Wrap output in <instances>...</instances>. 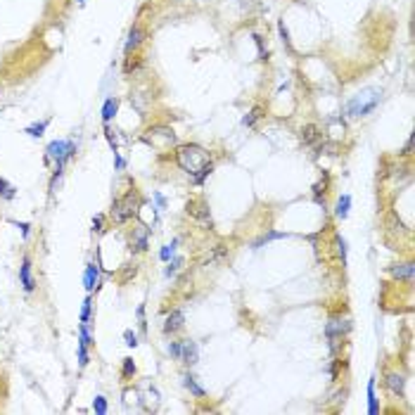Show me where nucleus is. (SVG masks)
Returning a JSON list of instances; mask_svg holds the SVG:
<instances>
[{
    "mask_svg": "<svg viewBox=\"0 0 415 415\" xmlns=\"http://www.w3.org/2000/svg\"><path fill=\"white\" fill-rule=\"evenodd\" d=\"M176 161H178V166L187 173V176L195 178V176L202 171V166H207L211 159H209V152L202 145H192V143H190V145L176 147Z\"/></svg>",
    "mask_w": 415,
    "mask_h": 415,
    "instance_id": "obj_1",
    "label": "nucleus"
},
{
    "mask_svg": "<svg viewBox=\"0 0 415 415\" xmlns=\"http://www.w3.org/2000/svg\"><path fill=\"white\" fill-rule=\"evenodd\" d=\"M143 204L140 200V192L135 187H131L124 197H117V200L112 202V209H109V218L114 226H124L133 218V216L138 214V207Z\"/></svg>",
    "mask_w": 415,
    "mask_h": 415,
    "instance_id": "obj_2",
    "label": "nucleus"
},
{
    "mask_svg": "<svg viewBox=\"0 0 415 415\" xmlns=\"http://www.w3.org/2000/svg\"><path fill=\"white\" fill-rule=\"evenodd\" d=\"M380 100H382V90L368 88V90H363V93H358L353 100H349L346 112H349V117H353V119L366 117V114H370V112L380 104Z\"/></svg>",
    "mask_w": 415,
    "mask_h": 415,
    "instance_id": "obj_3",
    "label": "nucleus"
},
{
    "mask_svg": "<svg viewBox=\"0 0 415 415\" xmlns=\"http://www.w3.org/2000/svg\"><path fill=\"white\" fill-rule=\"evenodd\" d=\"M143 140L152 147H171V145H176V133H173L171 126L157 124V126H150V128H147Z\"/></svg>",
    "mask_w": 415,
    "mask_h": 415,
    "instance_id": "obj_4",
    "label": "nucleus"
},
{
    "mask_svg": "<svg viewBox=\"0 0 415 415\" xmlns=\"http://www.w3.org/2000/svg\"><path fill=\"white\" fill-rule=\"evenodd\" d=\"M349 330H351L349 318H342V316H330V320H327V325H325V337H327V342H330L332 351H335L339 342L349 335Z\"/></svg>",
    "mask_w": 415,
    "mask_h": 415,
    "instance_id": "obj_5",
    "label": "nucleus"
},
{
    "mask_svg": "<svg viewBox=\"0 0 415 415\" xmlns=\"http://www.w3.org/2000/svg\"><path fill=\"white\" fill-rule=\"evenodd\" d=\"M187 216H192L197 223H211V211H209V204L204 200H190L187 202Z\"/></svg>",
    "mask_w": 415,
    "mask_h": 415,
    "instance_id": "obj_6",
    "label": "nucleus"
},
{
    "mask_svg": "<svg viewBox=\"0 0 415 415\" xmlns=\"http://www.w3.org/2000/svg\"><path fill=\"white\" fill-rule=\"evenodd\" d=\"M19 285L24 287V292H26V294H31V292L36 290V280H34V273H31V256H29V254H24V259H21Z\"/></svg>",
    "mask_w": 415,
    "mask_h": 415,
    "instance_id": "obj_7",
    "label": "nucleus"
},
{
    "mask_svg": "<svg viewBox=\"0 0 415 415\" xmlns=\"http://www.w3.org/2000/svg\"><path fill=\"white\" fill-rule=\"evenodd\" d=\"M384 387H387L389 394L403 399V394H406V377L401 373H387L384 375Z\"/></svg>",
    "mask_w": 415,
    "mask_h": 415,
    "instance_id": "obj_8",
    "label": "nucleus"
},
{
    "mask_svg": "<svg viewBox=\"0 0 415 415\" xmlns=\"http://www.w3.org/2000/svg\"><path fill=\"white\" fill-rule=\"evenodd\" d=\"M413 270H415L413 261H403V263L389 266V275L394 278V280H399V283H413Z\"/></svg>",
    "mask_w": 415,
    "mask_h": 415,
    "instance_id": "obj_9",
    "label": "nucleus"
},
{
    "mask_svg": "<svg viewBox=\"0 0 415 415\" xmlns=\"http://www.w3.org/2000/svg\"><path fill=\"white\" fill-rule=\"evenodd\" d=\"M83 287H86V292L88 294H93V292L100 287V266L97 263H86V273H83Z\"/></svg>",
    "mask_w": 415,
    "mask_h": 415,
    "instance_id": "obj_10",
    "label": "nucleus"
},
{
    "mask_svg": "<svg viewBox=\"0 0 415 415\" xmlns=\"http://www.w3.org/2000/svg\"><path fill=\"white\" fill-rule=\"evenodd\" d=\"M180 361L185 366H195L200 361V346H197V342H192V339L180 342Z\"/></svg>",
    "mask_w": 415,
    "mask_h": 415,
    "instance_id": "obj_11",
    "label": "nucleus"
},
{
    "mask_svg": "<svg viewBox=\"0 0 415 415\" xmlns=\"http://www.w3.org/2000/svg\"><path fill=\"white\" fill-rule=\"evenodd\" d=\"M147 247H150V228H135L133 230V235H131V249L135 252V254H143V252H147Z\"/></svg>",
    "mask_w": 415,
    "mask_h": 415,
    "instance_id": "obj_12",
    "label": "nucleus"
},
{
    "mask_svg": "<svg viewBox=\"0 0 415 415\" xmlns=\"http://www.w3.org/2000/svg\"><path fill=\"white\" fill-rule=\"evenodd\" d=\"M185 327V313L180 309H173L169 316H166V323H164V332L166 335H176Z\"/></svg>",
    "mask_w": 415,
    "mask_h": 415,
    "instance_id": "obj_13",
    "label": "nucleus"
},
{
    "mask_svg": "<svg viewBox=\"0 0 415 415\" xmlns=\"http://www.w3.org/2000/svg\"><path fill=\"white\" fill-rule=\"evenodd\" d=\"M143 41H145V29L143 26H135L128 31V38H126V45H124V52L126 55H131V52H135V50L143 45Z\"/></svg>",
    "mask_w": 415,
    "mask_h": 415,
    "instance_id": "obj_14",
    "label": "nucleus"
},
{
    "mask_svg": "<svg viewBox=\"0 0 415 415\" xmlns=\"http://www.w3.org/2000/svg\"><path fill=\"white\" fill-rule=\"evenodd\" d=\"M384 228H387L389 235H406V233H408L406 226L401 223V218H399L394 211H389V214L384 216Z\"/></svg>",
    "mask_w": 415,
    "mask_h": 415,
    "instance_id": "obj_15",
    "label": "nucleus"
},
{
    "mask_svg": "<svg viewBox=\"0 0 415 415\" xmlns=\"http://www.w3.org/2000/svg\"><path fill=\"white\" fill-rule=\"evenodd\" d=\"M299 138H301V143H304L306 147L309 145H313L316 140H320L323 138V133H320V128L316 124H306L301 131H299Z\"/></svg>",
    "mask_w": 415,
    "mask_h": 415,
    "instance_id": "obj_16",
    "label": "nucleus"
},
{
    "mask_svg": "<svg viewBox=\"0 0 415 415\" xmlns=\"http://www.w3.org/2000/svg\"><path fill=\"white\" fill-rule=\"evenodd\" d=\"M226 259H228V249L223 247V244H216V247L207 254V259L202 261V266H214V263H223Z\"/></svg>",
    "mask_w": 415,
    "mask_h": 415,
    "instance_id": "obj_17",
    "label": "nucleus"
},
{
    "mask_svg": "<svg viewBox=\"0 0 415 415\" xmlns=\"http://www.w3.org/2000/svg\"><path fill=\"white\" fill-rule=\"evenodd\" d=\"M117 109H119V100L117 97H107L102 104V121L104 124H109L112 119L117 117Z\"/></svg>",
    "mask_w": 415,
    "mask_h": 415,
    "instance_id": "obj_18",
    "label": "nucleus"
},
{
    "mask_svg": "<svg viewBox=\"0 0 415 415\" xmlns=\"http://www.w3.org/2000/svg\"><path fill=\"white\" fill-rule=\"evenodd\" d=\"M349 209H351V197H349V195H342L337 200V207H335V216H337L339 221H344L346 216H349Z\"/></svg>",
    "mask_w": 415,
    "mask_h": 415,
    "instance_id": "obj_19",
    "label": "nucleus"
},
{
    "mask_svg": "<svg viewBox=\"0 0 415 415\" xmlns=\"http://www.w3.org/2000/svg\"><path fill=\"white\" fill-rule=\"evenodd\" d=\"M368 413L377 415L380 413V406H377V396H375V380L368 382Z\"/></svg>",
    "mask_w": 415,
    "mask_h": 415,
    "instance_id": "obj_20",
    "label": "nucleus"
},
{
    "mask_svg": "<svg viewBox=\"0 0 415 415\" xmlns=\"http://www.w3.org/2000/svg\"><path fill=\"white\" fill-rule=\"evenodd\" d=\"M14 197H17V187H14L12 183H7L5 178H0V200L12 202Z\"/></svg>",
    "mask_w": 415,
    "mask_h": 415,
    "instance_id": "obj_21",
    "label": "nucleus"
},
{
    "mask_svg": "<svg viewBox=\"0 0 415 415\" xmlns=\"http://www.w3.org/2000/svg\"><path fill=\"white\" fill-rule=\"evenodd\" d=\"M124 71H126V76H135V74H140L143 71V62H140V57H128L124 64Z\"/></svg>",
    "mask_w": 415,
    "mask_h": 415,
    "instance_id": "obj_22",
    "label": "nucleus"
},
{
    "mask_svg": "<svg viewBox=\"0 0 415 415\" xmlns=\"http://www.w3.org/2000/svg\"><path fill=\"white\" fill-rule=\"evenodd\" d=\"M183 380H185V387L190 389V394H192V396H197V399H204V396H207V392L197 384V380H195L192 375H185Z\"/></svg>",
    "mask_w": 415,
    "mask_h": 415,
    "instance_id": "obj_23",
    "label": "nucleus"
},
{
    "mask_svg": "<svg viewBox=\"0 0 415 415\" xmlns=\"http://www.w3.org/2000/svg\"><path fill=\"white\" fill-rule=\"evenodd\" d=\"M78 320H81V323H88V325H90V320H93V299H90V294L83 299L81 316H78Z\"/></svg>",
    "mask_w": 415,
    "mask_h": 415,
    "instance_id": "obj_24",
    "label": "nucleus"
},
{
    "mask_svg": "<svg viewBox=\"0 0 415 415\" xmlns=\"http://www.w3.org/2000/svg\"><path fill=\"white\" fill-rule=\"evenodd\" d=\"M261 117H263V107L256 104V107H252V112H249L247 117H244V126H247V128H254L256 121H259Z\"/></svg>",
    "mask_w": 415,
    "mask_h": 415,
    "instance_id": "obj_25",
    "label": "nucleus"
},
{
    "mask_svg": "<svg viewBox=\"0 0 415 415\" xmlns=\"http://www.w3.org/2000/svg\"><path fill=\"white\" fill-rule=\"evenodd\" d=\"M78 342H81V344H86V346L95 344V342H93V335H90V325H88V323H81V325H78Z\"/></svg>",
    "mask_w": 415,
    "mask_h": 415,
    "instance_id": "obj_26",
    "label": "nucleus"
},
{
    "mask_svg": "<svg viewBox=\"0 0 415 415\" xmlns=\"http://www.w3.org/2000/svg\"><path fill=\"white\" fill-rule=\"evenodd\" d=\"M135 370H138V368H135V361H133L131 356H126V358L121 361V375H124L126 380H131L133 375H135Z\"/></svg>",
    "mask_w": 415,
    "mask_h": 415,
    "instance_id": "obj_27",
    "label": "nucleus"
},
{
    "mask_svg": "<svg viewBox=\"0 0 415 415\" xmlns=\"http://www.w3.org/2000/svg\"><path fill=\"white\" fill-rule=\"evenodd\" d=\"M48 119L45 121H41V124H31V126H26V133L31 135V138H41L43 133H45V128H48Z\"/></svg>",
    "mask_w": 415,
    "mask_h": 415,
    "instance_id": "obj_28",
    "label": "nucleus"
},
{
    "mask_svg": "<svg viewBox=\"0 0 415 415\" xmlns=\"http://www.w3.org/2000/svg\"><path fill=\"white\" fill-rule=\"evenodd\" d=\"M93 410H95L97 415H104L107 410H109V406H107V399H104L102 394H97L95 399H93Z\"/></svg>",
    "mask_w": 415,
    "mask_h": 415,
    "instance_id": "obj_29",
    "label": "nucleus"
},
{
    "mask_svg": "<svg viewBox=\"0 0 415 415\" xmlns=\"http://www.w3.org/2000/svg\"><path fill=\"white\" fill-rule=\"evenodd\" d=\"M183 263H185V259L183 256H176L173 261H169V268H166V275L171 278V275H176L180 268H183Z\"/></svg>",
    "mask_w": 415,
    "mask_h": 415,
    "instance_id": "obj_30",
    "label": "nucleus"
},
{
    "mask_svg": "<svg viewBox=\"0 0 415 415\" xmlns=\"http://www.w3.org/2000/svg\"><path fill=\"white\" fill-rule=\"evenodd\" d=\"M335 247H337V256L342 259V263H346V240L342 235H335Z\"/></svg>",
    "mask_w": 415,
    "mask_h": 415,
    "instance_id": "obj_31",
    "label": "nucleus"
},
{
    "mask_svg": "<svg viewBox=\"0 0 415 415\" xmlns=\"http://www.w3.org/2000/svg\"><path fill=\"white\" fill-rule=\"evenodd\" d=\"M176 244H178V240H173L171 244H164V247H161V252H159V259H161V261H166V263L171 261L173 252H176Z\"/></svg>",
    "mask_w": 415,
    "mask_h": 415,
    "instance_id": "obj_32",
    "label": "nucleus"
},
{
    "mask_svg": "<svg viewBox=\"0 0 415 415\" xmlns=\"http://www.w3.org/2000/svg\"><path fill=\"white\" fill-rule=\"evenodd\" d=\"M90 363V353H88V346L78 342V366L86 368Z\"/></svg>",
    "mask_w": 415,
    "mask_h": 415,
    "instance_id": "obj_33",
    "label": "nucleus"
},
{
    "mask_svg": "<svg viewBox=\"0 0 415 415\" xmlns=\"http://www.w3.org/2000/svg\"><path fill=\"white\" fill-rule=\"evenodd\" d=\"M320 154H337V143H332V140H325L318 150Z\"/></svg>",
    "mask_w": 415,
    "mask_h": 415,
    "instance_id": "obj_34",
    "label": "nucleus"
},
{
    "mask_svg": "<svg viewBox=\"0 0 415 415\" xmlns=\"http://www.w3.org/2000/svg\"><path fill=\"white\" fill-rule=\"evenodd\" d=\"M124 339H126V344L133 346V349H135V346L140 344V342H138V335H135L133 330H126V332H124Z\"/></svg>",
    "mask_w": 415,
    "mask_h": 415,
    "instance_id": "obj_35",
    "label": "nucleus"
},
{
    "mask_svg": "<svg viewBox=\"0 0 415 415\" xmlns=\"http://www.w3.org/2000/svg\"><path fill=\"white\" fill-rule=\"evenodd\" d=\"M14 223V226H17V228H21V237H24V240H26V237H29V233H31V223H24V221H12Z\"/></svg>",
    "mask_w": 415,
    "mask_h": 415,
    "instance_id": "obj_36",
    "label": "nucleus"
},
{
    "mask_svg": "<svg viewBox=\"0 0 415 415\" xmlns=\"http://www.w3.org/2000/svg\"><path fill=\"white\" fill-rule=\"evenodd\" d=\"M93 230H95V233H102L104 230V216H95V218H93Z\"/></svg>",
    "mask_w": 415,
    "mask_h": 415,
    "instance_id": "obj_37",
    "label": "nucleus"
},
{
    "mask_svg": "<svg viewBox=\"0 0 415 415\" xmlns=\"http://www.w3.org/2000/svg\"><path fill=\"white\" fill-rule=\"evenodd\" d=\"M169 353H171L173 358L180 361V342H171V344H169Z\"/></svg>",
    "mask_w": 415,
    "mask_h": 415,
    "instance_id": "obj_38",
    "label": "nucleus"
},
{
    "mask_svg": "<svg viewBox=\"0 0 415 415\" xmlns=\"http://www.w3.org/2000/svg\"><path fill=\"white\" fill-rule=\"evenodd\" d=\"M278 237H285V233H268L266 237H261L259 242H256V247H261L263 242H268V240H278Z\"/></svg>",
    "mask_w": 415,
    "mask_h": 415,
    "instance_id": "obj_39",
    "label": "nucleus"
},
{
    "mask_svg": "<svg viewBox=\"0 0 415 415\" xmlns=\"http://www.w3.org/2000/svg\"><path fill=\"white\" fill-rule=\"evenodd\" d=\"M410 150H413V138H408V143H406V147L401 150V157H410Z\"/></svg>",
    "mask_w": 415,
    "mask_h": 415,
    "instance_id": "obj_40",
    "label": "nucleus"
},
{
    "mask_svg": "<svg viewBox=\"0 0 415 415\" xmlns=\"http://www.w3.org/2000/svg\"><path fill=\"white\" fill-rule=\"evenodd\" d=\"M114 159H117V169H119V171H124V169H126V161L119 157V152H114Z\"/></svg>",
    "mask_w": 415,
    "mask_h": 415,
    "instance_id": "obj_41",
    "label": "nucleus"
},
{
    "mask_svg": "<svg viewBox=\"0 0 415 415\" xmlns=\"http://www.w3.org/2000/svg\"><path fill=\"white\" fill-rule=\"evenodd\" d=\"M78 3H83V0H78Z\"/></svg>",
    "mask_w": 415,
    "mask_h": 415,
    "instance_id": "obj_42",
    "label": "nucleus"
}]
</instances>
